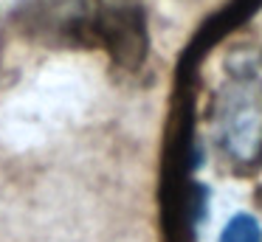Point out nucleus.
<instances>
[{"mask_svg":"<svg viewBox=\"0 0 262 242\" xmlns=\"http://www.w3.org/2000/svg\"><path fill=\"white\" fill-rule=\"evenodd\" d=\"M217 144L237 169H254L262 161V79L237 73L214 99Z\"/></svg>","mask_w":262,"mask_h":242,"instance_id":"f257e3e1","label":"nucleus"},{"mask_svg":"<svg viewBox=\"0 0 262 242\" xmlns=\"http://www.w3.org/2000/svg\"><path fill=\"white\" fill-rule=\"evenodd\" d=\"M217 242H262V225L254 214L239 211L223 225Z\"/></svg>","mask_w":262,"mask_h":242,"instance_id":"f03ea898","label":"nucleus"}]
</instances>
